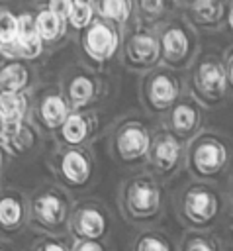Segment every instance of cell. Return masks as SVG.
Returning a JSON list of instances; mask_svg holds the SVG:
<instances>
[{
    "label": "cell",
    "instance_id": "obj_3",
    "mask_svg": "<svg viewBox=\"0 0 233 251\" xmlns=\"http://www.w3.org/2000/svg\"><path fill=\"white\" fill-rule=\"evenodd\" d=\"M72 214L69 194L55 186H43L29 198V226L45 235H67Z\"/></svg>",
    "mask_w": 233,
    "mask_h": 251
},
{
    "label": "cell",
    "instance_id": "obj_23",
    "mask_svg": "<svg viewBox=\"0 0 233 251\" xmlns=\"http://www.w3.org/2000/svg\"><path fill=\"white\" fill-rule=\"evenodd\" d=\"M27 80V69L22 63H10L0 71V92H22Z\"/></svg>",
    "mask_w": 233,
    "mask_h": 251
},
{
    "label": "cell",
    "instance_id": "obj_19",
    "mask_svg": "<svg viewBox=\"0 0 233 251\" xmlns=\"http://www.w3.org/2000/svg\"><path fill=\"white\" fill-rule=\"evenodd\" d=\"M170 124L176 133H180L182 137H188L200 127V112L192 104H178L172 110Z\"/></svg>",
    "mask_w": 233,
    "mask_h": 251
},
{
    "label": "cell",
    "instance_id": "obj_38",
    "mask_svg": "<svg viewBox=\"0 0 233 251\" xmlns=\"http://www.w3.org/2000/svg\"><path fill=\"white\" fill-rule=\"evenodd\" d=\"M0 169H2V151H0Z\"/></svg>",
    "mask_w": 233,
    "mask_h": 251
},
{
    "label": "cell",
    "instance_id": "obj_30",
    "mask_svg": "<svg viewBox=\"0 0 233 251\" xmlns=\"http://www.w3.org/2000/svg\"><path fill=\"white\" fill-rule=\"evenodd\" d=\"M70 251H110V247L104 241H88V239L70 237Z\"/></svg>",
    "mask_w": 233,
    "mask_h": 251
},
{
    "label": "cell",
    "instance_id": "obj_12",
    "mask_svg": "<svg viewBox=\"0 0 233 251\" xmlns=\"http://www.w3.org/2000/svg\"><path fill=\"white\" fill-rule=\"evenodd\" d=\"M161 55H163L161 43L151 33H137V35L131 37V41L127 45V57H129V61L135 63V65H141V67L155 65Z\"/></svg>",
    "mask_w": 233,
    "mask_h": 251
},
{
    "label": "cell",
    "instance_id": "obj_13",
    "mask_svg": "<svg viewBox=\"0 0 233 251\" xmlns=\"http://www.w3.org/2000/svg\"><path fill=\"white\" fill-rule=\"evenodd\" d=\"M127 251H178V243L159 227H145L137 231Z\"/></svg>",
    "mask_w": 233,
    "mask_h": 251
},
{
    "label": "cell",
    "instance_id": "obj_8",
    "mask_svg": "<svg viewBox=\"0 0 233 251\" xmlns=\"http://www.w3.org/2000/svg\"><path fill=\"white\" fill-rule=\"evenodd\" d=\"M182 159H184V149H182V143L174 135L163 133L153 141V147L149 153V163L157 176H161V178L172 176L180 169Z\"/></svg>",
    "mask_w": 233,
    "mask_h": 251
},
{
    "label": "cell",
    "instance_id": "obj_9",
    "mask_svg": "<svg viewBox=\"0 0 233 251\" xmlns=\"http://www.w3.org/2000/svg\"><path fill=\"white\" fill-rule=\"evenodd\" d=\"M194 84L196 90L202 94V98H206L211 104L219 102L227 94V86H229L225 65L217 59H206L196 69Z\"/></svg>",
    "mask_w": 233,
    "mask_h": 251
},
{
    "label": "cell",
    "instance_id": "obj_24",
    "mask_svg": "<svg viewBox=\"0 0 233 251\" xmlns=\"http://www.w3.org/2000/svg\"><path fill=\"white\" fill-rule=\"evenodd\" d=\"M35 27L43 41H55L65 33V20H61L47 8L35 16Z\"/></svg>",
    "mask_w": 233,
    "mask_h": 251
},
{
    "label": "cell",
    "instance_id": "obj_17",
    "mask_svg": "<svg viewBox=\"0 0 233 251\" xmlns=\"http://www.w3.org/2000/svg\"><path fill=\"white\" fill-rule=\"evenodd\" d=\"M178 251H225V245L211 231L186 229L178 239Z\"/></svg>",
    "mask_w": 233,
    "mask_h": 251
},
{
    "label": "cell",
    "instance_id": "obj_21",
    "mask_svg": "<svg viewBox=\"0 0 233 251\" xmlns=\"http://www.w3.org/2000/svg\"><path fill=\"white\" fill-rule=\"evenodd\" d=\"M18 33L20 18L8 10H0V49H4L6 55H18Z\"/></svg>",
    "mask_w": 233,
    "mask_h": 251
},
{
    "label": "cell",
    "instance_id": "obj_18",
    "mask_svg": "<svg viewBox=\"0 0 233 251\" xmlns=\"http://www.w3.org/2000/svg\"><path fill=\"white\" fill-rule=\"evenodd\" d=\"M27 110V100L22 92H0V124H22Z\"/></svg>",
    "mask_w": 233,
    "mask_h": 251
},
{
    "label": "cell",
    "instance_id": "obj_26",
    "mask_svg": "<svg viewBox=\"0 0 233 251\" xmlns=\"http://www.w3.org/2000/svg\"><path fill=\"white\" fill-rule=\"evenodd\" d=\"M69 96H70V100H72V104L76 108L88 104L92 100V96H94V82L90 78H86V76L72 78V82L69 84Z\"/></svg>",
    "mask_w": 233,
    "mask_h": 251
},
{
    "label": "cell",
    "instance_id": "obj_5",
    "mask_svg": "<svg viewBox=\"0 0 233 251\" xmlns=\"http://www.w3.org/2000/svg\"><path fill=\"white\" fill-rule=\"evenodd\" d=\"M114 220L108 208L98 200H84L72 206L69 237L88 239V241H104L112 233Z\"/></svg>",
    "mask_w": 233,
    "mask_h": 251
},
{
    "label": "cell",
    "instance_id": "obj_4",
    "mask_svg": "<svg viewBox=\"0 0 233 251\" xmlns=\"http://www.w3.org/2000/svg\"><path fill=\"white\" fill-rule=\"evenodd\" d=\"M188 171L202 182L219 178L231 163L229 145L217 135H202L188 149Z\"/></svg>",
    "mask_w": 233,
    "mask_h": 251
},
{
    "label": "cell",
    "instance_id": "obj_29",
    "mask_svg": "<svg viewBox=\"0 0 233 251\" xmlns=\"http://www.w3.org/2000/svg\"><path fill=\"white\" fill-rule=\"evenodd\" d=\"M92 14H94L92 0H74V8L70 12L69 22L74 29H84V27H90L94 24Z\"/></svg>",
    "mask_w": 233,
    "mask_h": 251
},
{
    "label": "cell",
    "instance_id": "obj_15",
    "mask_svg": "<svg viewBox=\"0 0 233 251\" xmlns=\"http://www.w3.org/2000/svg\"><path fill=\"white\" fill-rule=\"evenodd\" d=\"M18 55L25 59H35L43 51V39L35 27V20L29 14L20 16V33H18Z\"/></svg>",
    "mask_w": 233,
    "mask_h": 251
},
{
    "label": "cell",
    "instance_id": "obj_25",
    "mask_svg": "<svg viewBox=\"0 0 233 251\" xmlns=\"http://www.w3.org/2000/svg\"><path fill=\"white\" fill-rule=\"evenodd\" d=\"M61 135H63L65 143H69L70 147L80 145L88 137V122L80 114H70L61 127Z\"/></svg>",
    "mask_w": 233,
    "mask_h": 251
},
{
    "label": "cell",
    "instance_id": "obj_11",
    "mask_svg": "<svg viewBox=\"0 0 233 251\" xmlns=\"http://www.w3.org/2000/svg\"><path fill=\"white\" fill-rule=\"evenodd\" d=\"M119 47V35L114 27L94 22L86 33H84V51L94 59V61H108L116 55Z\"/></svg>",
    "mask_w": 233,
    "mask_h": 251
},
{
    "label": "cell",
    "instance_id": "obj_28",
    "mask_svg": "<svg viewBox=\"0 0 233 251\" xmlns=\"http://www.w3.org/2000/svg\"><path fill=\"white\" fill-rule=\"evenodd\" d=\"M100 12L104 18L123 24L131 14V2L129 0H100Z\"/></svg>",
    "mask_w": 233,
    "mask_h": 251
},
{
    "label": "cell",
    "instance_id": "obj_35",
    "mask_svg": "<svg viewBox=\"0 0 233 251\" xmlns=\"http://www.w3.org/2000/svg\"><path fill=\"white\" fill-rule=\"evenodd\" d=\"M225 18H227V24H229V27L233 29V0L229 2V8H227V16H225Z\"/></svg>",
    "mask_w": 233,
    "mask_h": 251
},
{
    "label": "cell",
    "instance_id": "obj_1",
    "mask_svg": "<svg viewBox=\"0 0 233 251\" xmlns=\"http://www.w3.org/2000/svg\"><path fill=\"white\" fill-rule=\"evenodd\" d=\"M119 210L127 224L135 227H151L163 218L164 192L151 175H139L123 182L119 190Z\"/></svg>",
    "mask_w": 233,
    "mask_h": 251
},
{
    "label": "cell",
    "instance_id": "obj_10",
    "mask_svg": "<svg viewBox=\"0 0 233 251\" xmlns=\"http://www.w3.org/2000/svg\"><path fill=\"white\" fill-rule=\"evenodd\" d=\"M153 139L149 131L141 126H127L116 139V155L123 163H139L149 157Z\"/></svg>",
    "mask_w": 233,
    "mask_h": 251
},
{
    "label": "cell",
    "instance_id": "obj_32",
    "mask_svg": "<svg viewBox=\"0 0 233 251\" xmlns=\"http://www.w3.org/2000/svg\"><path fill=\"white\" fill-rule=\"evenodd\" d=\"M141 12L147 14L149 18H157L164 10V0H139Z\"/></svg>",
    "mask_w": 233,
    "mask_h": 251
},
{
    "label": "cell",
    "instance_id": "obj_7",
    "mask_svg": "<svg viewBox=\"0 0 233 251\" xmlns=\"http://www.w3.org/2000/svg\"><path fill=\"white\" fill-rule=\"evenodd\" d=\"M94 173L92 159L86 151L70 147L61 153L59 165H57V175L63 180L65 186L69 188H84Z\"/></svg>",
    "mask_w": 233,
    "mask_h": 251
},
{
    "label": "cell",
    "instance_id": "obj_31",
    "mask_svg": "<svg viewBox=\"0 0 233 251\" xmlns=\"http://www.w3.org/2000/svg\"><path fill=\"white\" fill-rule=\"evenodd\" d=\"M72 8H74V0H49V10L65 22L70 18Z\"/></svg>",
    "mask_w": 233,
    "mask_h": 251
},
{
    "label": "cell",
    "instance_id": "obj_14",
    "mask_svg": "<svg viewBox=\"0 0 233 251\" xmlns=\"http://www.w3.org/2000/svg\"><path fill=\"white\" fill-rule=\"evenodd\" d=\"M161 49L170 65H180L190 53V37L182 27H168L161 37Z\"/></svg>",
    "mask_w": 233,
    "mask_h": 251
},
{
    "label": "cell",
    "instance_id": "obj_27",
    "mask_svg": "<svg viewBox=\"0 0 233 251\" xmlns=\"http://www.w3.org/2000/svg\"><path fill=\"white\" fill-rule=\"evenodd\" d=\"M27 251H70V237L41 233L39 237H35L31 241Z\"/></svg>",
    "mask_w": 233,
    "mask_h": 251
},
{
    "label": "cell",
    "instance_id": "obj_33",
    "mask_svg": "<svg viewBox=\"0 0 233 251\" xmlns=\"http://www.w3.org/2000/svg\"><path fill=\"white\" fill-rule=\"evenodd\" d=\"M225 71H227L229 86L233 88V53H229V57H227V65H225Z\"/></svg>",
    "mask_w": 233,
    "mask_h": 251
},
{
    "label": "cell",
    "instance_id": "obj_2",
    "mask_svg": "<svg viewBox=\"0 0 233 251\" xmlns=\"http://www.w3.org/2000/svg\"><path fill=\"white\" fill-rule=\"evenodd\" d=\"M174 208L180 224L186 229L211 231V227H215L223 216L225 200L215 186L196 180L178 192Z\"/></svg>",
    "mask_w": 233,
    "mask_h": 251
},
{
    "label": "cell",
    "instance_id": "obj_20",
    "mask_svg": "<svg viewBox=\"0 0 233 251\" xmlns=\"http://www.w3.org/2000/svg\"><path fill=\"white\" fill-rule=\"evenodd\" d=\"M225 14L221 0H194L192 2V16L200 25L213 27L221 22Z\"/></svg>",
    "mask_w": 233,
    "mask_h": 251
},
{
    "label": "cell",
    "instance_id": "obj_34",
    "mask_svg": "<svg viewBox=\"0 0 233 251\" xmlns=\"http://www.w3.org/2000/svg\"><path fill=\"white\" fill-rule=\"evenodd\" d=\"M0 251H18V247H16L12 241L0 237Z\"/></svg>",
    "mask_w": 233,
    "mask_h": 251
},
{
    "label": "cell",
    "instance_id": "obj_16",
    "mask_svg": "<svg viewBox=\"0 0 233 251\" xmlns=\"http://www.w3.org/2000/svg\"><path fill=\"white\" fill-rule=\"evenodd\" d=\"M180 94L178 82L168 75H157L149 84V100L157 110L170 108Z\"/></svg>",
    "mask_w": 233,
    "mask_h": 251
},
{
    "label": "cell",
    "instance_id": "obj_6",
    "mask_svg": "<svg viewBox=\"0 0 233 251\" xmlns=\"http://www.w3.org/2000/svg\"><path fill=\"white\" fill-rule=\"evenodd\" d=\"M29 226V198L20 190H2L0 192V237L16 239Z\"/></svg>",
    "mask_w": 233,
    "mask_h": 251
},
{
    "label": "cell",
    "instance_id": "obj_36",
    "mask_svg": "<svg viewBox=\"0 0 233 251\" xmlns=\"http://www.w3.org/2000/svg\"><path fill=\"white\" fill-rule=\"evenodd\" d=\"M227 200H229V206H231V212H233V178L229 182V192H227Z\"/></svg>",
    "mask_w": 233,
    "mask_h": 251
},
{
    "label": "cell",
    "instance_id": "obj_37",
    "mask_svg": "<svg viewBox=\"0 0 233 251\" xmlns=\"http://www.w3.org/2000/svg\"><path fill=\"white\" fill-rule=\"evenodd\" d=\"M229 237L233 241V214H231V222H229Z\"/></svg>",
    "mask_w": 233,
    "mask_h": 251
},
{
    "label": "cell",
    "instance_id": "obj_22",
    "mask_svg": "<svg viewBox=\"0 0 233 251\" xmlns=\"http://www.w3.org/2000/svg\"><path fill=\"white\" fill-rule=\"evenodd\" d=\"M69 106L61 96H47L41 102V120L49 127H63L69 118Z\"/></svg>",
    "mask_w": 233,
    "mask_h": 251
}]
</instances>
